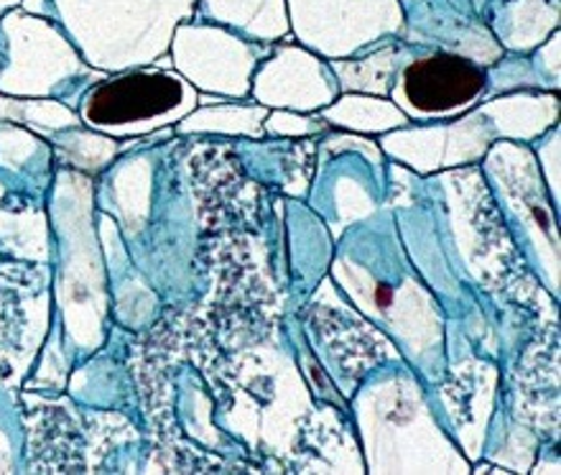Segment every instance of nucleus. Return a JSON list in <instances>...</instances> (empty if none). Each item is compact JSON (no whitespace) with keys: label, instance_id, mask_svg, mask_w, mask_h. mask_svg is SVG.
Wrapping results in <instances>:
<instances>
[{"label":"nucleus","instance_id":"2","mask_svg":"<svg viewBox=\"0 0 561 475\" xmlns=\"http://www.w3.org/2000/svg\"><path fill=\"white\" fill-rule=\"evenodd\" d=\"M403 95L421 113H449L470 105L485 90V75L474 61L436 52L403 69Z\"/></svg>","mask_w":561,"mask_h":475},{"label":"nucleus","instance_id":"1","mask_svg":"<svg viewBox=\"0 0 561 475\" xmlns=\"http://www.w3.org/2000/svg\"><path fill=\"white\" fill-rule=\"evenodd\" d=\"M194 92L167 69H128L105 77L82 95V121L100 131H138L174 118L192 105Z\"/></svg>","mask_w":561,"mask_h":475},{"label":"nucleus","instance_id":"3","mask_svg":"<svg viewBox=\"0 0 561 475\" xmlns=\"http://www.w3.org/2000/svg\"><path fill=\"white\" fill-rule=\"evenodd\" d=\"M15 3H19V0H0V13H5L8 8L15 5Z\"/></svg>","mask_w":561,"mask_h":475}]
</instances>
